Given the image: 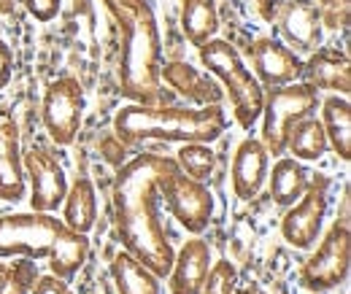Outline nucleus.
Instances as JSON below:
<instances>
[{"label": "nucleus", "instance_id": "obj_1", "mask_svg": "<svg viewBox=\"0 0 351 294\" xmlns=\"http://www.w3.org/2000/svg\"><path fill=\"white\" fill-rule=\"evenodd\" d=\"M176 170V160L146 151L125 162L114 181V219L122 246L157 278H168L176 256L157 216V192Z\"/></svg>", "mask_w": 351, "mask_h": 294}, {"label": "nucleus", "instance_id": "obj_2", "mask_svg": "<svg viewBox=\"0 0 351 294\" xmlns=\"http://www.w3.org/2000/svg\"><path fill=\"white\" fill-rule=\"evenodd\" d=\"M111 16L122 33V62H119V84L122 95L135 103L157 106L162 97V49L154 14L146 0H106Z\"/></svg>", "mask_w": 351, "mask_h": 294}, {"label": "nucleus", "instance_id": "obj_3", "mask_svg": "<svg viewBox=\"0 0 351 294\" xmlns=\"http://www.w3.org/2000/svg\"><path fill=\"white\" fill-rule=\"evenodd\" d=\"M227 130L221 106H146L130 103L114 117V138L125 146L143 140H173V143H214Z\"/></svg>", "mask_w": 351, "mask_h": 294}, {"label": "nucleus", "instance_id": "obj_4", "mask_svg": "<svg viewBox=\"0 0 351 294\" xmlns=\"http://www.w3.org/2000/svg\"><path fill=\"white\" fill-rule=\"evenodd\" d=\"M200 49V62L217 76L232 103V114H235V122L249 130L260 119L263 114V103H265V92L263 84L257 82V76L243 65L241 54L235 51V46H230L227 41H206Z\"/></svg>", "mask_w": 351, "mask_h": 294}, {"label": "nucleus", "instance_id": "obj_5", "mask_svg": "<svg viewBox=\"0 0 351 294\" xmlns=\"http://www.w3.org/2000/svg\"><path fill=\"white\" fill-rule=\"evenodd\" d=\"M319 106V95L313 86L303 82H292L284 86H270V92L265 95L263 103V146L267 154L281 157L287 151V138L295 122H300L303 117H311Z\"/></svg>", "mask_w": 351, "mask_h": 294}, {"label": "nucleus", "instance_id": "obj_6", "mask_svg": "<svg viewBox=\"0 0 351 294\" xmlns=\"http://www.w3.org/2000/svg\"><path fill=\"white\" fill-rule=\"evenodd\" d=\"M62 227V219L41 210L0 216V256L46 259Z\"/></svg>", "mask_w": 351, "mask_h": 294}, {"label": "nucleus", "instance_id": "obj_7", "mask_svg": "<svg viewBox=\"0 0 351 294\" xmlns=\"http://www.w3.org/2000/svg\"><path fill=\"white\" fill-rule=\"evenodd\" d=\"M351 265V232L349 221H335L319 249L308 259L300 270V284L311 292H327L346 281Z\"/></svg>", "mask_w": 351, "mask_h": 294}, {"label": "nucleus", "instance_id": "obj_8", "mask_svg": "<svg viewBox=\"0 0 351 294\" xmlns=\"http://www.w3.org/2000/svg\"><path fill=\"white\" fill-rule=\"evenodd\" d=\"M41 117H44L46 132L51 135L57 146L73 143L82 127V117H84V89L79 84V79L60 76L46 86Z\"/></svg>", "mask_w": 351, "mask_h": 294}, {"label": "nucleus", "instance_id": "obj_9", "mask_svg": "<svg viewBox=\"0 0 351 294\" xmlns=\"http://www.w3.org/2000/svg\"><path fill=\"white\" fill-rule=\"evenodd\" d=\"M327 186L330 181L324 175H311L308 189L300 195L298 203H292L284 219H281V235L292 249H313L319 235H322V224L327 216Z\"/></svg>", "mask_w": 351, "mask_h": 294}, {"label": "nucleus", "instance_id": "obj_10", "mask_svg": "<svg viewBox=\"0 0 351 294\" xmlns=\"http://www.w3.org/2000/svg\"><path fill=\"white\" fill-rule=\"evenodd\" d=\"M168 210L178 219V224L192 232V235H200L211 216H214V195L211 189L203 184V181H195L189 175H184L181 170H176L173 175H168L160 186Z\"/></svg>", "mask_w": 351, "mask_h": 294}, {"label": "nucleus", "instance_id": "obj_11", "mask_svg": "<svg viewBox=\"0 0 351 294\" xmlns=\"http://www.w3.org/2000/svg\"><path fill=\"white\" fill-rule=\"evenodd\" d=\"M22 168H25V175L30 178L33 210L51 213L60 208L68 195V178H65V170L57 165V160L51 154H46L44 149L33 146V149L22 151Z\"/></svg>", "mask_w": 351, "mask_h": 294}, {"label": "nucleus", "instance_id": "obj_12", "mask_svg": "<svg viewBox=\"0 0 351 294\" xmlns=\"http://www.w3.org/2000/svg\"><path fill=\"white\" fill-rule=\"evenodd\" d=\"M252 62H254V76L257 82L270 86L292 84L303 73V60L298 51H292L287 43L278 38H260L252 46Z\"/></svg>", "mask_w": 351, "mask_h": 294}, {"label": "nucleus", "instance_id": "obj_13", "mask_svg": "<svg viewBox=\"0 0 351 294\" xmlns=\"http://www.w3.org/2000/svg\"><path fill=\"white\" fill-rule=\"evenodd\" d=\"M25 197V168L19 127L8 108H0V200L16 203Z\"/></svg>", "mask_w": 351, "mask_h": 294}, {"label": "nucleus", "instance_id": "obj_14", "mask_svg": "<svg viewBox=\"0 0 351 294\" xmlns=\"http://www.w3.org/2000/svg\"><path fill=\"white\" fill-rule=\"evenodd\" d=\"M267 173H270V154L263 146V140H257V138L241 140V146L235 149V157H232V168H230L235 197H241V200L257 197L267 181Z\"/></svg>", "mask_w": 351, "mask_h": 294}, {"label": "nucleus", "instance_id": "obj_15", "mask_svg": "<svg viewBox=\"0 0 351 294\" xmlns=\"http://www.w3.org/2000/svg\"><path fill=\"white\" fill-rule=\"evenodd\" d=\"M292 51H316L322 43V19L313 0H287L276 14Z\"/></svg>", "mask_w": 351, "mask_h": 294}, {"label": "nucleus", "instance_id": "obj_16", "mask_svg": "<svg viewBox=\"0 0 351 294\" xmlns=\"http://www.w3.org/2000/svg\"><path fill=\"white\" fill-rule=\"evenodd\" d=\"M211 270V249L206 241H186L184 249L173 256V267L168 273L171 294H203L206 278Z\"/></svg>", "mask_w": 351, "mask_h": 294}, {"label": "nucleus", "instance_id": "obj_17", "mask_svg": "<svg viewBox=\"0 0 351 294\" xmlns=\"http://www.w3.org/2000/svg\"><path fill=\"white\" fill-rule=\"evenodd\" d=\"M303 84L319 89H330L332 95H343L349 97L351 92V71L346 51H332V49H316L311 54L303 73H300Z\"/></svg>", "mask_w": 351, "mask_h": 294}, {"label": "nucleus", "instance_id": "obj_18", "mask_svg": "<svg viewBox=\"0 0 351 294\" xmlns=\"http://www.w3.org/2000/svg\"><path fill=\"white\" fill-rule=\"evenodd\" d=\"M160 82L173 86L178 97H184L186 103L203 108V106H219L224 92L217 82H211L206 73H200L197 68H192L189 62H168L160 68Z\"/></svg>", "mask_w": 351, "mask_h": 294}, {"label": "nucleus", "instance_id": "obj_19", "mask_svg": "<svg viewBox=\"0 0 351 294\" xmlns=\"http://www.w3.org/2000/svg\"><path fill=\"white\" fill-rule=\"evenodd\" d=\"M62 224L73 232H84L95 227L97 219V192L89 178H76L68 186V195L62 200Z\"/></svg>", "mask_w": 351, "mask_h": 294}, {"label": "nucleus", "instance_id": "obj_20", "mask_svg": "<svg viewBox=\"0 0 351 294\" xmlns=\"http://www.w3.org/2000/svg\"><path fill=\"white\" fill-rule=\"evenodd\" d=\"M89 256V241L84 232H73L68 227H62V232L57 235L54 241V249L46 256L49 259V267H51V275L62 278V281H71L87 262Z\"/></svg>", "mask_w": 351, "mask_h": 294}, {"label": "nucleus", "instance_id": "obj_21", "mask_svg": "<svg viewBox=\"0 0 351 294\" xmlns=\"http://www.w3.org/2000/svg\"><path fill=\"white\" fill-rule=\"evenodd\" d=\"M322 127L327 132V143L332 151L349 162L351 157V106L343 95H330L322 103Z\"/></svg>", "mask_w": 351, "mask_h": 294}, {"label": "nucleus", "instance_id": "obj_22", "mask_svg": "<svg viewBox=\"0 0 351 294\" xmlns=\"http://www.w3.org/2000/svg\"><path fill=\"white\" fill-rule=\"evenodd\" d=\"M267 178H270V197H273V203H278L284 208L298 203L300 195L306 192L308 184H311V173L295 157H281L273 165V173H267Z\"/></svg>", "mask_w": 351, "mask_h": 294}, {"label": "nucleus", "instance_id": "obj_23", "mask_svg": "<svg viewBox=\"0 0 351 294\" xmlns=\"http://www.w3.org/2000/svg\"><path fill=\"white\" fill-rule=\"evenodd\" d=\"M111 275L119 294H160V278L128 252L114 256Z\"/></svg>", "mask_w": 351, "mask_h": 294}, {"label": "nucleus", "instance_id": "obj_24", "mask_svg": "<svg viewBox=\"0 0 351 294\" xmlns=\"http://www.w3.org/2000/svg\"><path fill=\"white\" fill-rule=\"evenodd\" d=\"M287 149L292 151L295 160H303V162H313V160H322L330 149L327 143V132L322 122L311 114L303 117L300 122H295L289 130V138H287Z\"/></svg>", "mask_w": 351, "mask_h": 294}, {"label": "nucleus", "instance_id": "obj_25", "mask_svg": "<svg viewBox=\"0 0 351 294\" xmlns=\"http://www.w3.org/2000/svg\"><path fill=\"white\" fill-rule=\"evenodd\" d=\"M181 27L192 46H203L206 41H211L219 27V14L214 0H184Z\"/></svg>", "mask_w": 351, "mask_h": 294}, {"label": "nucleus", "instance_id": "obj_26", "mask_svg": "<svg viewBox=\"0 0 351 294\" xmlns=\"http://www.w3.org/2000/svg\"><path fill=\"white\" fill-rule=\"evenodd\" d=\"M176 165L184 175H189L195 181H206L217 168V154H214L211 143H181Z\"/></svg>", "mask_w": 351, "mask_h": 294}, {"label": "nucleus", "instance_id": "obj_27", "mask_svg": "<svg viewBox=\"0 0 351 294\" xmlns=\"http://www.w3.org/2000/svg\"><path fill=\"white\" fill-rule=\"evenodd\" d=\"M203 294H263V292H260L257 286L241 289V286H238V270H235L227 259H219V262H214L211 270H208Z\"/></svg>", "mask_w": 351, "mask_h": 294}, {"label": "nucleus", "instance_id": "obj_28", "mask_svg": "<svg viewBox=\"0 0 351 294\" xmlns=\"http://www.w3.org/2000/svg\"><path fill=\"white\" fill-rule=\"evenodd\" d=\"M36 281H38V270L30 256H22L19 262H14V267H8V286L16 294L33 292Z\"/></svg>", "mask_w": 351, "mask_h": 294}, {"label": "nucleus", "instance_id": "obj_29", "mask_svg": "<svg viewBox=\"0 0 351 294\" xmlns=\"http://www.w3.org/2000/svg\"><path fill=\"white\" fill-rule=\"evenodd\" d=\"M316 11H319V19L332 30L346 27L349 22V0H319Z\"/></svg>", "mask_w": 351, "mask_h": 294}, {"label": "nucleus", "instance_id": "obj_30", "mask_svg": "<svg viewBox=\"0 0 351 294\" xmlns=\"http://www.w3.org/2000/svg\"><path fill=\"white\" fill-rule=\"evenodd\" d=\"M25 8H27L38 22H49V19L57 16L60 0H25Z\"/></svg>", "mask_w": 351, "mask_h": 294}, {"label": "nucleus", "instance_id": "obj_31", "mask_svg": "<svg viewBox=\"0 0 351 294\" xmlns=\"http://www.w3.org/2000/svg\"><path fill=\"white\" fill-rule=\"evenodd\" d=\"M33 294H73L68 281L57 278V275H38L36 286H33Z\"/></svg>", "mask_w": 351, "mask_h": 294}, {"label": "nucleus", "instance_id": "obj_32", "mask_svg": "<svg viewBox=\"0 0 351 294\" xmlns=\"http://www.w3.org/2000/svg\"><path fill=\"white\" fill-rule=\"evenodd\" d=\"M11 71H14V54H11L8 43L0 41V89L11 82Z\"/></svg>", "mask_w": 351, "mask_h": 294}, {"label": "nucleus", "instance_id": "obj_33", "mask_svg": "<svg viewBox=\"0 0 351 294\" xmlns=\"http://www.w3.org/2000/svg\"><path fill=\"white\" fill-rule=\"evenodd\" d=\"M5 289H8V267L0 262V294H5Z\"/></svg>", "mask_w": 351, "mask_h": 294}, {"label": "nucleus", "instance_id": "obj_34", "mask_svg": "<svg viewBox=\"0 0 351 294\" xmlns=\"http://www.w3.org/2000/svg\"><path fill=\"white\" fill-rule=\"evenodd\" d=\"M11 294H16V292H11Z\"/></svg>", "mask_w": 351, "mask_h": 294}]
</instances>
